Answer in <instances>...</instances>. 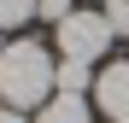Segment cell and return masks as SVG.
<instances>
[{
  "instance_id": "obj_3",
  "label": "cell",
  "mask_w": 129,
  "mask_h": 123,
  "mask_svg": "<svg viewBox=\"0 0 129 123\" xmlns=\"http://www.w3.org/2000/svg\"><path fill=\"white\" fill-rule=\"evenodd\" d=\"M94 111L112 123H129V59H106L94 70Z\"/></svg>"
},
{
  "instance_id": "obj_10",
  "label": "cell",
  "mask_w": 129,
  "mask_h": 123,
  "mask_svg": "<svg viewBox=\"0 0 129 123\" xmlns=\"http://www.w3.org/2000/svg\"><path fill=\"white\" fill-rule=\"evenodd\" d=\"M0 53H6V41H0Z\"/></svg>"
},
{
  "instance_id": "obj_2",
  "label": "cell",
  "mask_w": 129,
  "mask_h": 123,
  "mask_svg": "<svg viewBox=\"0 0 129 123\" xmlns=\"http://www.w3.org/2000/svg\"><path fill=\"white\" fill-rule=\"evenodd\" d=\"M53 47L59 59H82V65H100L106 53H112V24H106V12H71L64 24H53Z\"/></svg>"
},
{
  "instance_id": "obj_5",
  "label": "cell",
  "mask_w": 129,
  "mask_h": 123,
  "mask_svg": "<svg viewBox=\"0 0 129 123\" xmlns=\"http://www.w3.org/2000/svg\"><path fill=\"white\" fill-rule=\"evenodd\" d=\"M94 70H100V65H82V59H59V76H53V88H59V94H94Z\"/></svg>"
},
{
  "instance_id": "obj_4",
  "label": "cell",
  "mask_w": 129,
  "mask_h": 123,
  "mask_svg": "<svg viewBox=\"0 0 129 123\" xmlns=\"http://www.w3.org/2000/svg\"><path fill=\"white\" fill-rule=\"evenodd\" d=\"M88 117H94V100L88 94H59V88H53L47 106L35 111V123H88Z\"/></svg>"
},
{
  "instance_id": "obj_7",
  "label": "cell",
  "mask_w": 129,
  "mask_h": 123,
  "mask_svg": "<svg viewBox=\"0 0 129 123\" xmlns=\"http://www.w3.org/2000/svg\"><path fill=\"white\" fill-rule=\"evenodd\" d=\"M71 12H76V0H35V18H47V24H64Z\"/></svg>"
},
{
  "instance_id": "obj_9",
  "label": "cell",
  "mask_w": 129,
  "mask_h": 123,
  "mask_svg": "<svg viewBox=\"0 0 129 123\" xmlns=\"http://www.w3.org/2000/svg\"><path fill=\"white\" fill-rule=\"evenodd\" d=\"M0 123H29V111H12V106H0Z\"/></svg>"
},
{
  "instance_id": "obj_1",
  "label": "cell",
  "mask_w": 129,
  "mask_h": 123,
  "mask_svg": "<svg viewBox=\"0 0 129 123\" xmlns=\"http://www.w3.org/2000/svg\"><path fill=\"white\" fill-rule=\"evenodd\" d=\"M53 76H59V59L47 53V41H29V35L6 41V53H0V106L41 111L53 100Z\"/></svg>"
},
{
  "instance_id": "obj_8",
  "label": "cell",
  "mask_w": 129,
  "mask_h": 123,
  "mask_svg": "<svg viewBox=\"0 0 129 123\" xmlns=\"http://www.w3.org/2000/svg\"><path fill=\"white\" fill-rule=\"evenodd\" d=\"M106 24H112V35H129V0H106Z\"/></svg>"
},
{
  "instance_id": "obj_6",
  "label": "cell",
  "mask_w": 129,
  "mask_h": 123,
  "mask_svg": "<svg viewBox=\"0 0 129 123\" xmlns=\"http://www.w3.org/2000/svg\"><path fill=\"white\" fill-rule=\"evenodd\" d=\"M35 18V0H0V29H24Z\"/></svg>"
}]
</instances>
